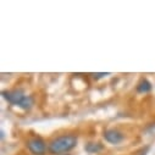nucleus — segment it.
Masks as SVG:
<instances>
[{"label": "nucleus", "instance_id": "nucleus-1", "mask_svg": "<svg viewBox=\"0 0 155 155\" xmlns=\"http://www.w3.org/2000/svg\"><path fill=\"white\" fill-rule=\"evenodd\" d=\"M77 144V138L74 136H61L55 138L49 144V151L51 154H61L73 149Z\"/></svg>", "mask_w": 155, "mask_h": 155}, {"label": "nucleus", "instance_id": "nucleus-2", "mask_svg": "<svg viewBox=\"0 0 155 155\" xmlns=\"http://www.w3.org/2000/svg\"><path fill=\"white\" fill-rule=\"evenodd\" d=\"M2 95H3L4 99H6L10 104H14V105H17V106H20L21 103L23 101V99L27 97V95L25 94V92L21 91V89L3 91V92H2Z\"/></svg>", "mask_w": 155, "mask_h": 155}, {"label": "nucleus", "instance_id": "nucleus-3", "mask_svg": "<svg viewBox=\"0 0 155 155\" xmlns=\"http://www.w3.org/2000/svg\"><path fill=\"white\" fill-rule=\"evenodd\" d=\"M27 148L29 149V151L34 155H43L45 153V142L39 138V137H34V138H31L28 142H27Z\"/></svg>", "mask_w": 155, "mask_h": 155}, {"label": "nucleus", "instance_id": "nucleus-4", "mask_svg": "<svg viewBox=\"0 0 155 155\" xmlns=\"http://www.w3.org/2000/svg\"><path fill=\"white\" fill-rule=\"evenodd\" d=\"M104 138L111 144H119L124 140V134L117 130H106L104 132Z\"/></svg>", "mask_w": 155, "mask_h": 155}, {"label": "nucleus", "instance_id": "nucleus-5", "mask_svg": "<svg viewBox=\"0 0 155 155\" xmlns=\"http://www.w3.org/2000/svg\"><path fill=\"white\" fill-rule=\"evenodd\" d=\"M151 91V83L148 80H142L138 86H137V92L138 93H149Z\"/></svg>", "mask_w": 155, "mask_h": 155}, {"label": "nucleus", "instance_id": "nucleus-6", "mask_svg": "<svg viewBox=\"0 0 155 155\" xmlns=\"http://www.w3.org/2000/svg\"><path fill=\"white\" fill-rule=\"evenodd\" d=\"M84 149L89 154H97V153H99V151L103 150V145L100 143H88L84 147Z\"/></svg>", "mask_w": 155, "mask_h": 155}, {"label": "nucleus", "instance_id": "nucleus-7", "mask_svg": "<svg viewBox=\"0 0 155 155\" xmlns=\"http://www.w3.org/2000/svg\"><path fill=\"white\" fill-rule=\"evenodd\" d=\"M109 74H110V72H100V73H93L92 76L95 80H99V78H103L104 76H109Z\"/></svg>", "mask_w": 155, "mask_h": 155}]
</instances>
